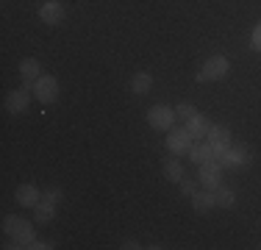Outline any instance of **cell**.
I'll use <instances>...</instances> for the list:
<instances>
[{
	"instance_id": "6da1fadb",
	"label": "cell",
	"mask_w": 261,
	"mask_h": 250,
	"mask_svg": "<svg viewBox=\"0 0 261 250\" xmlns=\"http://www.w3.org/2000/svg\"><path fill=\"white\" fill-rule=\"evenodd\" d=\"M228 70H231V61H228L225 56H211L206 64L197 70L195 81H197V84H206V81H220V78H225V75H228Z\"/></svg>"
},
{
	"instance_id": "7a4b0ae2",
	"label": "cell",
	"mask_w": 261,
	"mask_h": 250,
	"mask_svg": "<svg viewBox=\"0 0 261 250\" xmlns=\"http://www.w3.org/2000/svg\"><path fill=\"white\" fill-rule=\"evenodd\" d=\"M175 117H178L175 109H172V106H164V103L153 106V109L147 111V122L156 131H170L172 125H175Z\"/></svg>"
},
{
	"instance_id": "3957f363",
	"label": "cell",
	"mask_w": 261,
	"mask_h": 250,
	"mask_svg": "<svg viewBox=\"0 0 261 250\" xmlns=\"http://www.w3.org/2000/svg\"><path fill=\"white\" fill-rule=\"evenodd\" d=\"M31 89H34V97L39 100V103H56V100H59V81H56L53 75L36 78Z\"/></svg>"
},
{
	"instance_id": "277c9868",
	"label": "cell",
	"mask_w": 261,
	"mask_h": 250,
	"mask_svg": "<svg viewBox=\"0 0 261 250\" xmlns=\"http://www.w3.org/2000/svg\"><path fill=\"white\" fill-rule=\"evenodd\" d=\"M222 170H236V167H247L250 164V150L245 145H236V147H228L222 156H217Z\"/></svg>"
},
{
	"instance_id": "5b68a950",
	"label": "cell",
	"mask_w": 261,
	"mask_h": 250,
	"mask_svg": "<svg viewBox=\"0 0 261 250\" xmlns=\"http://www.w3.org/2000/svg\"><path fill=\"white\" fill-rule=\"evenodd\" d=\"M192 134L186 128H175V125H172L170 128V134H167V150H170V153H186V150L192 147Z\"/></svg>"
},
{
	"instance_id": "8992f818",
	"label": "cell",
	"mask_w": 261,
	"mask_h": 250,
	"mask_svg": "<svg viewBox=\"0 0 261 250\" xmlns=\"http://www.w3.org/2000/svg\"><path fill=\"white\" fill-rule=\"evenodd\" d=\"M197 181H200L206 189H217V186L222 184V167L220 161H206V164H200V175H197Z\"/></svg>"
},
{
	"instance_id": "52a82bcc",
	"label": "cell",
	"mask_w": 261,
	"mask_h": 250,
	"mask_svg": "<svg viewBox=\"0 0 261 250\" xmlns=\"http://www.w3.org/2000/svg\"><path fill=\"white\" fill-rule=\"evenodd\" d=\"M28 89L31 86L22 84L20 89H11L9 95H6V111H9V114H22V111L28 109V100H31Z\"/></svg>"
},
{
	"instance_id": "ba28073f",
	"label": "cell",
	"mask_w": 261,
	"mask_h": 250,
	"mask_svg": "<svg viewBox=\"0 0 261 250\" xmlns=\"http://www.w3.org/2000/svg\"><path fill=\"white\" fill-rule=\"evenodd\" d=\"M206 142L217 150V156H222L228 147H231V131H228L225 125H211V131H208Z\"/></svg>"
},
{
	"instance_id": "9c48e42d",
	"label": "cell",
	"mask_w": 261,
	"mask_h": 250,
	"mask_svg": "<svg viewBox=\"0 0 261 250\" xmlns=\"http://www.w3.org/2000/svg\"><path fill=\"white\" fill-rule=\"evenodd\" d=\"M64 17H67L64 6L56 3V0H47V3H42V6H39V20H42V22H47V25H59L61 20H64Z\"/></svg>"
},
{
	"instance_id": "30bf717a",
	"label": "cell",
	"mask_w": 261,
	"mask_h": 250,
	"mask_svg": "<svg viewBox=\"0 0 261 250\" xmlns=\"http://www.w3.org/2000/svg\"><path fill=\"white\" fill-rule=\"evenodd\" d=\"M31 242H34V225L20 220L17 228L11 231V245H6V247H28Z\"/></svg>"
},
{
	"instance_id": "8fae6325",
	"label": "cell",
	"mask_w": 261,
	"mask_h": 250,
	"mask_svg": "<svg viewBox=\"0 0 261 250\" xmlns=\"http://www.w3.org/2000/svg\"><path fill=\"white\" fill-rule=\"evenodd\" d=\"M14 197H17V203H20L22 209H36V203L42 200L39 189H36L34 184H20L17 192H14Z\"/></svg>"
},
{
	"instance_id": "7c38bea8",
	"label": "cell",
	"mask_w": 261,
	"mask_h": 250,
	"mask_svg": "<svg viewBox=\"0 0 261 250\" xmlns=\"http://www.w3.org/2000/svg\"><path fill=\"white\" fill-rule=\"evenodd\" d=\"M186 153H189V159H192V164H206V161H214L217 159V150L208 145V142H195V145H192L189 150H186Z\"/></svg>"
},
{
	"instance_id": "4fadbf2b",
	"label": "cell",
	"mask_w": 261,
	"mask_h": 250,
	"mask_svg": "<svg viewBox=\"0 0 261 250\" xmlns=\"http://www.w3.org/2000/svg\"><path fill=\"white\" fill-rule=\"evenodd\" d=\"M192 209H195L197 214H206V211L217 209V192H214V189L195 192V195H192Z\"/></svg>"
},
{
	"instance_id": "5bb4252c",
	"label": "cell",
	"mask_w": 261,
	"mask_h": 250,
	"mask_svg": "<svg viewBox=\"0 0 261 250\" xmlns=\"http://www.w3.org/2000/svg\"><path fill=\"white\" fill-rule=\"evenodd\" d=\"M186 131L192 134V139H195V142H203L208 136V131H211V122L206 120V117L195 114L192 120H186Z\"/></svg>"
},
{
	"instance_id": "9a60e30c",
	"label": "cell",
	"mask_w": 261,
	"mask_h": 250,
	"mask_svg": "<svg viewBox=\"0 0 261 250\" xmlns=\"http://www.w3.org/2000/svg\"><path fill=\"white\" fill-rule=\"evenodd\" d=\"M20 75H22V81H25V86H34V81L42 78L39 59H22L20 61Z\"/></svg>"
},
{
	"instance_id": "2e32d148",
	"label": "cell",
	"mask_w": 261,
	"mask_h": 250,
	"mask_svg": "<svg viewBox=\"0 0 261 250\" xmlns=\"http://www.w3.org/2000/svg\"><path fill=\"white\" fill-rule=\"evenodd\" d=\"M153 86V75L150 72H136L134 78H130V92L134 95H147Z\"/></svg>"
},
{
	"instance_id": "e0dca14e",
	"label": "cell",
	"mask_w": 261,
	"mask_h": 250,
	"mask_svg": "<svg viewBox=\"0 0 261 250\" xmlns=\"http://www.w3.org/2000/svg\"><path fill=\"white\" fill-rule=\"evenodd\" d=\"M164 178L172 181V184H181L184 178V167L178 159H164Z\"/></svg>"
},
{
	"instance_id": "ac0fdd59",
	"label": "cell",
	"mask_w": 261,
	"mask_h": 250,
	"mask_svg": "<svg viewBox=\"0 0 261 250\" xmlns=\"http://www.w3.org/2000/svg\"><path fill=\"white\" fill-rule=\"evenodd\" d=\"M217 209H231V206L236 203V192L231 189V186H217Z\"/></svg>"
},
{
	"instance_id": "d6986e66",
	"label": "cell",
	"mask_w": 261,
	"mask_h": 250,
	"mask_svg": "<svg viewBox=\"0 0 261 250\" xmlns=\"http://www.w3.org/2000/svg\"><path fill=\"white\" fill-rule=\"evenodd\" d=\"M34 214H36V222H50L53 217H56V203L39 200V203H36V209H34Z\"/></svg>"
},
{
	"instance_id": "ffe728a7",
	"label": "cell",
	"mask_w": 261,
	"mask_h": 250,
	"mask_svg": "<svg viewBox=\"0 0 261 250\" xmlns=\"http://www.w3.org/2000/svg\"><path fill=\"white\" fill-rule=\"evenodd\" d=\"M175 114L181 117V120H192V117L197 114V109H195L192 103H178V106H175Z\"/></svg>"
},
{
	"instance_id": "44dd1931",
	"label": "cell",
	"mask_w": 261,
	"mask_h": 250,
	"mask_svg": "<svg viewBox=\"0 0 261 250\" xmlns=\"http://www.w3.org/2000/svg\"><path fill=\"white\" fill-rule=\"evenodd\" d=\"M20 220H22V217H17V214H6L3 217V234L11 236V231L17 228V222H20Z\"/></svg>"
},
{
	"instance_id": "7402d4cb",
	"label": "cell",
	"mask_w": 261,
	"mask_h": 250,
	"mask_svg": "<svg viewBox=\"0 0 261 250\" xmlns=\"http://www.w3.org/2000/svg\"><path fill=\"white\" fill-rule=\"evenodd\" d=\"M181 192L186 197H192L197 192V181H192V178H181Z\"/></svg>"
},
{
	"instance_id": "603a6c76",
	"label": "cell",
	"mask_w": 261,
	"mask_h": 250,
	"mask_svg": "<svg viewBox=\"0 0 261 250\" xmlns=\"http://www.w3.org/2000/svg\"><path fill=\"white\" fill-rule=\"evenodd\" d=\"M61 195H64V192H61L59 186H53V189H47L45 195H42V200H47V203H59Z\"/></svg>"
},
{
	"instance_id": "cb8c5ba5",
	"label": "cell",
	"mask_w": 261,
	"mask_h": 250,
	"mask_svg": "<svg viewBox=\"0 0 261 250\" xmlns=\"http://www.w3.org/2000/svg\"><path fill=\"white\" fill-rule=\"evenodd\" d=\"M250 47L261 53V22L256 25V28H253V34H250Z\"/></svg>"
},
{
	"instance_id": "d4e9b609",
	"label": "cell",
	"mask_w": 261,
	"mask_h": 250,
	"mask_svg": "<svg viewBox=\"0 0 261 250\" xmlns=\"http://www.w3.org/2000/svg\"><path fill=\"white\" fill-rule=\"evenodd\" d=\"M28 247H31V250H50L53 245H50V242H36V239H34Z\"/></svg>"
},
{
	"instance_id": "484cf974",
	"label": "cell",
	"mask_w": 261,
	"mask_h": 250,
	"mask_svg": "<svg viewBox=\"0 0 261 250\" xmlns=\"http://www.w3.org/2000/svg\"><path fill=\"white\" fill-rule=\"evenodd\" d=\"M122 247H125V250H139L142 245H139L136 239H125V242H122Z\"/></svg>"
}]
</instances>
